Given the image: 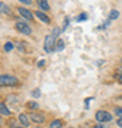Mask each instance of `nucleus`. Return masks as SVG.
I'll list each match as a JSON object with an SVG mask.
<instances>
[{"mask_svg":"<svg viewBox=\"0 0 122 128\" xmlns=\"http://www.w3.org/2000/svg\"><path fill=\"white\" fill-rule=\"evenodd\" d=\"M16 30H17L18 33L26 34V36H30V34L33 33L31 27H30L26 22H16Z\"/></svg>","mask_w":122,"mask_h":128,"instance_id":"7ed1b4c3","label":"nucleus"},{"mask_svg":"<svg viewBox=\"0 0 122 128\" xmlns=\"http://www.w3.org/2000/svg\"><path fill=\"white\" fill-rule=\"evenodd\" d=\"M18 84V80L9 74H1L0 76V87H14Z\"/></svg>","mask_w":122,"mask_h":128,"instance_id":"f257e3e1","label":"nucleus"},{"mask_svg":"<svg viewBox=\"0 0 122 128\" xmlns=\"http://www.w3.org/2000/svg\"><path fill=\"white\" fill-rule=\"evenodd\" d=\"M30 120H31L33 122H36V124H43L45 121V117L41 112H30Z\"/></svg>","mask_w":122,"mask_h":128,"instance_id":"39448f33","label":"nucleus"},{"mask_svg":"<svg viewBox=\"0 0 122 128\" xmlns=\"http://www.w3.org/2000/svg\"><path fill=\"white\" fill-rule=\"evenodd\" d=\"M55 43H57V40H55V37L53 36V34L47 36L45 40H44V50L47 51V53H53V51L55 50Z\"/></svg>","mask_w":122,"mask_h":128,"instance_id":"f03ea898","label":"nucleus"},{"mask_svg":"<svg viewBox=\"0 0 122 128\" xmlns=\"http://www.w3.org/2000/svg\"><path fill=\"white\" fill-rule=\"evenodd\" d=\"M31 96H33V97H36V98H38V97H40V90H38V88L33 90V91H31Z\"/></svg>","mask_w":122,"mask_h":128,"instance_id":"6ab92c4d","label":"nucleus"},{"mask_svg":"<svg viewBox=\"0 0 122 128\" xmlns=\"http://www.w3.org/2000/svg\"><path fill=\"white\" fill-rule=\"evenodd\" d=\"M14 128H26V127H14Z\"/></svg>","mask_w":122,"mask_h":128,"instance_id":"bb28decb","label":"nucleus"},{"mask_svg":"<svg viewBox=\"0 0 122 128\" xmlns=\"http://www.w3.org/2000/svg\"><path fill=\"white\" fill-rule=\"evenodd\" d=\"M36 17H38L41 20V22H43V23H50L51 20H50V17H48V16H47V14H44L43 13V12H36Z\"/></svg>","mask_w":122,"mask_h":128,"instance_id":"0eeeda50","label":"nucleus"},{"mask_svg":"<svg viewBox=\"0 0 122 128\" xmlns=\"http://www.w3.org/2000/svg\"><path fill=\"white\" fill-rule=\"evenodd\" d=\"M13 48H14L13 43H10V41H9V43H6V44H4V51H11Z\"/></svg>","mask_w":122,"mask_h":128,"instance_id":"2eb2a0df","label":"nucleus"},{"mask_svg":"<svg viewBox=\"0 0 122 128\" xmlns=\"http://www.w3.org/2000/svg\"><path fill=\"white\" fill-rule=\"evenodd\" d=\"M115 114L119 115V117L122 118V108H121V107H115Z\"/></svg>","mask_w":122,"mask_h":128,"instance_id":"aec40b11","label":"nucleus"},{"mask_svg":"<svg viewBox=\"0 0 122 128\" xmlns=\"http://www.w3.org/2000/svg\"><path fill=\"white\" fill-rule=\"evenodd\" d=\"M0 114H1V115H10V114H11L10 110L6 107L4 104H3V102H0Z\"/></svg>","mask_w":122,"mask_h":128,"instance_id":"9b49d317","label":"nucleus"},{"mask_svg":"<svg viewBox=\"0 0 122 128\" xmlns=\"http://www.w3.org/2000/svg\"><path fill=\"white\" fill-rule=\"evenodd\" d=\"M95 118L98 120L100 122H108V121H111L112 120V115L109 114V112H107V111H97V114H95Z\"/></svg>","mask_w":122,"mask_h":128,"instance_id":"20e7f679","label":"nucleus"},{"mask_svg":"<svg viewBox=\"0 0 122 128\" xmlns=\"http://www.w3.org/2000/svg\"><path fill=\"white\" fill-rule=\"evenodd\" d=\"M43 66H44V61H43V60H41V61H38V67H43Z\"/></svg>","mask_w":122,"mask_h":128,"instance_id":"b1692460","label":"nucleus"},{"mask_svg":"<svg viewBox=\"0 0 122 128\" xmlns=\"http://www.w3.org/2000/svg\"><path fill=\"white\" fill-rule=\"evenodd\" d=\"M36 128H40V127H36Z\"/></svg>","mask_w":122,"mask_h":128,"instance_id":"cd10ccee","label":"nucleus"},{"mask_svg":"<svg viewBox=\"0 0 122 128\" xmlns=\"http://www.w3.org/2000/svg\"><path fill=\"white\" fill-rule=\"evenodd\" d=\"M119 82L122 84V76H119Z\"/></svg>","mask_w":122,"mask_h":128,"instance_id":"a878e982","label":"nucleus"},{"mask_svg":"<svg viewBox=\"0 0 122 128\" xmlns=\"http://www.w3.org/2000/svg\"><path fill=\"white\" fill-rule=\"evenodd\" d=\"M17 12L20 13V16H21V17H24L26 20H28V22H31L33 18H34V16H33L31 12H30V10H27V9H24V7H18Z\"/></svg>","mask_w":122,"mask_h":128,"instance_id":"423d86ee","label":"nucleus"},{"mask_svg":"<svg viewBox=\"0 0 122 128\" xmlns=\"http://www.w3.org/2000/svg\"><path fill=\"white\" fill-rule=\"evenodd\" d=\"M88 18V16H87V13H82L78 16V22H84V20H87Z\"/></svg>","mask_w":122,"mask_h":128,"instance_id":"a211bd4d","label":"nucleus"},{"mask_svg":"<svg viewBox=\"0 0 122 128\" xmlns=\"http://www.w3.org/2000/svg\"><path fill=\"white\" fill-rule=\"evenodd\" d=\"M60 33H61V28H60V27H55L54 30H53V36H54V37H58Z\"/></svg>","mask_w":122,"mask_h":128,"instance_id":"f3484780","label":"nucleus"},{"mask_svg":"<svg viewBox=\"0 0 122 128\" xmlns=\"http://www.w3.org/2000/svg\"><path fill=\"white\" fill-rule=\"evenodd\" d=\"M3 124H4V122H3V118H1V117H0V127H1V125H3Z\"/></svg>","mask_w":122,"mask_h":128,"instance_id":"393cba45","label":"nucleus"},{"mask_svg":"<svg viewBox=\"0 0 122 128\" xmlns=\"http://www.w3.org/2000/svg\"><path fill=\"white\" fill-rule=\"evenodd\" d=\"M119 17V12L118 10H111L109 13V20H114V18H118Z\"/></svg>","mask_w":122,"mask_h":128,"instance_id":"4468645a","label":"nucleus"},{"mask_svg":"<svg viewBox=\"0 0 122 128\" xmlns=\"http://www.w3.org/2000/svg\"><path fill=\"white\" fill-rule=\"evenodd\" d=\"M18 121L23 124V127H28V125H30V120H28V117L26 114H20L18 115Z\"/></svg>","mask_w":122,"mask_h":128,"instance_id":"1a4fd4ad","label":"nucleus"},{"mask_svg":"<svg viewBox=\"0 0 122 128\" xmlns=\"http://www.w3.org/2000/svg\"><path fill=\"white\" fill-rule=\"evenodd\" d=\"M63 125H64V122L61 120H54V121L50 124V128H63Z\"/></svg>","mask_w":122,"mask_h":128,"instance_id":"f8f14e48","label":"nucleus"},{"mask_svg":"<svg viewBox=\"0 0 122 128\" xmlns=\"http://www.w3.org/2000/svg\"><path fill=\"white\" fill-rule=\"evenodd\" d=\"M37 4H38V7L41 10H44V12H48L50 10V4H48L47 0H37Z\"/></svg>","mask_w":122,"mask_h":128,"instance_id":"6e6552de","label":"nucleus"},{"mask_svg":"<svg viewBox=\"0 0 122 128\" xmlns=\"http://www.w3.org/2000/svg\"><path fill=\"white\" fill-rule=\"evenodd\" d=\"M0 13H3V14H10L11 12H10V7L6 3H1L0 2Z\"/></svg>","mask_w":122,"mask_h":128,"instance_id":"9d476101","label":"nucleus"},{"mask_svg":"<svg viewBox=\"0 0 122 128\" xmlns=\"http://www.w3.org/2000/svg\"><path fill=\"white\" fill-rule=\"evenodd\" d=\"M20 3H23V4H26V6H30L31 4V0H18Z\"/></svg>","mask_w":122,"mask_h":128,"instance_id":"412c9836","label":"nucleus"},{"mask_svg":"<svg viewBox=\"0 0 122 128\" xmlns=\"http://www.w3.org/2000/svg\"><path fill=\"white\" fill-rule=\"evenodd\" d=\"M27 107L28 108H38V104H37L36 101H30V102L27 104Z\"/></svg>","mask_w":122,"mask_h":128,"instance_id":"dca6fc26","label":"nucleus"},{"mask_svg":"<svg viewBox=\"0 0 122 128\" xmlns=\"http://www.w3.org/2000/svg\"><path fill=\"white\" fill-rule=\"evenodd\" d=\"M65 47V43H64L63 40H58L57 43H55V50H58V51H61Z\"/></svg>","mask_w":122,"mask_h":128,"instance_id":"ddd939ff","label":"nucleus"},{"mask_svg":"<svg viewBox=\"0 0 122 128\" xmlns=\"http://www.w3.org/2000/svg\"><path fill=\"white\" fill-rule=\"evenodd\" d=\"M117 124H118V125H119V127L122 128V118H119V120H118V122H117Z\"/></svg>","mask_w":122,"mask_h":128,"instance_id":"5701e85b","label":"nucleus"},{"mask_svg":"<svg viewBox=\"0 0 122 128\" xmlns=\"http://www.w3.org/2000/svg\"><path fill=\"white\" fill-rule=\"evenodd\" d=\"M92 128H107V127H104L102 124H97V125H95V127H92Z\"/></svg>","mask_w":122,"mask_h":128,"instance_id":"4be33fe9","label":"nucleus"}]
</instances>
